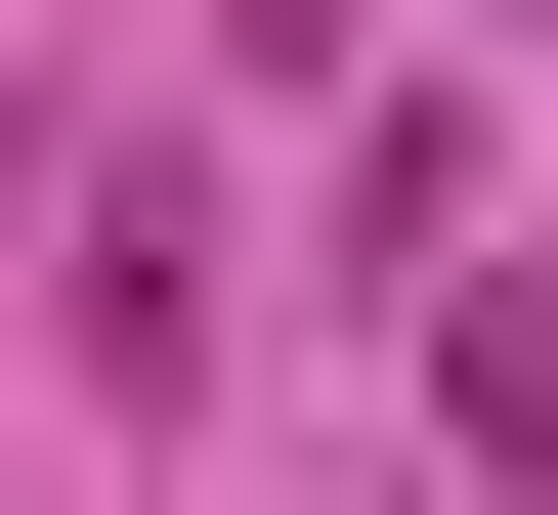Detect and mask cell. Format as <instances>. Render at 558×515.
Masks as SVG:
<instances>
[{
  "mask_svg": "<svg viewBox=\"0 0 558 515\" xmlns=\"http://www.w3.org/2000/svg\"><path fill=\"white\" fill-rule=\"evenodd\" d=\"M44 344H86V387L172 430V387H215V172H86V258H44Z\"/></svg>",
  "mask_w": 558,
  "mask_h": 515,
  "instance_id": "1",
  "label": "cell"
}]
</instances>
